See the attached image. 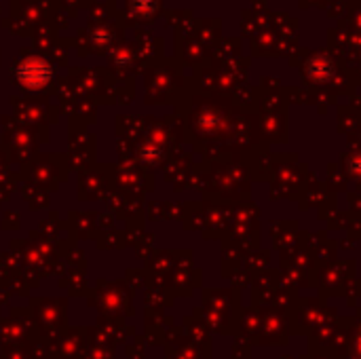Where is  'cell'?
<instances>
[{
    "label": "cell",
    "mask_w": 361,
    "mask_h": 359,
    "mask_svg": "<svg viewBox=\"0 0 361 359\" xmlns=\"http://www.w3.org/2000/svg\"><path fill=\"white\" fill-rule=\"evenodd\" d=\"M19 76L25 78L27 85H42V83L47 80V76H49V70H47L44 66H38L36 61H34V63L30 61L27 66H23V68L19 70Z\"/></svg>",
    "instance_id": "cell-1"
}]
</instances>
